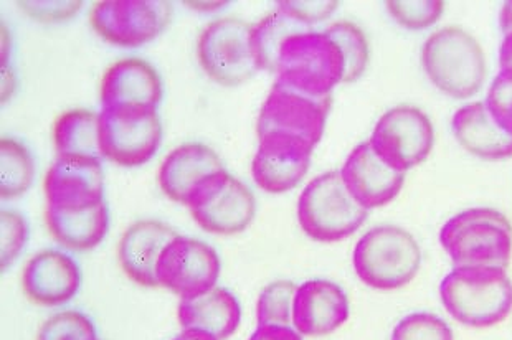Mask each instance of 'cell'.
Segmentation results:
<instances>
[{
    "mask_svg": "<svg viewBox=\"0 0 512 340\" xmlns=\"http://www.w3.org/2000/svg\"><path fill=\"white\" fill-rule=\"evenodd\" d=\"M276 83L311 96L332 98L341 83H349V65L336 38L324 30H304L281 45Z\"/></svg>",
    "mask_w": 512,
    "mask_h": 340,
    "instance_id": "1",
    "label": "cell"
},
{
    "mask_svg": "<svg viewBox=\"0 0 512 340\" xmlns=\"http://www.w3.org/2000/svg\"><path fill=\"white\" fill-rule=\"evenodd\" d=\"M441 303L455 321L470 327H491L512 311V281L496 266H460L440 284Z\"/></svg>",
    "mask_w": 512,
    "mask_h": 340,
    "instance_id": "2",
    "label": "cell"
},
{
    "mask_svg": "<svg viewBox=\"0 0 512 340\" xmlns=\"http://www.w3.org/2000/svg\"><path fill=\"white\" fill-rule=\"evenodd\" d=\"M423 70L443 95L468 100L481 91L488 76L483 47L460 27H445L427 38L422 48Z\"/></svg>",
    "mask_w": 512,
    "mask_h": 340,
    "instance_id": "3",
    "label": "cell"
},
{
    "mask_svg": "<svg viewBox=\"0 0 512 340\" xmlns=\"http://www.w3.org/2000/svg\"><path fill=\"white\" fill-rule=\"evenodd\" d=\"M440 243L460 266H496L508 270L512 256V225L494 208H468L441 227Z\"/></svg>",
    "mask_w": 512,
    "mask_h": 340,
    "instance_id": "4",
    "label": "cell"
},
{
    "mask_svg": "<svg viewBox=\"0 0 512 340\" xmlns=\"http://www.w3.org/2000/svg\"><path fill=\"white\" fill-rule=\"evenodd\" d=\"M352 265L369 288L395 291L417 276L422 266V250L405 228L380 225L357 241Z\"/></svg>",
    "mask_w": 512,
    "mask_h": 340,
    "instance_id": "5",
    "label": "cell"
},
{
    "mask_svg": "<svg viewBox=\"0 0 512 340\" xmlns=\"http://www.w3.org/2000/svg\"><path fill=\"white\" fill-rule=\"evenodd\" d=\"M367 217L369 210L352 199L337 170L311 180L298 200V220L303 232L323 243L351 237Z\"/></svg>",
    "mask_w": 512,
    "mask_h": 340,
    "instance_id": "6",
    "label": "cell"
},
{
    "mask_svg": "<svg viewBox=\"0 0 512 340\" xmlns=\"http://www.w3.org/2000/svg\"><path fill=\"white\" fill-rule=\"evenodd\" d=\"M253 25L235 17L205 27L197 45L200 67L223 86L243 85L260 71L253 53Z\"/></svg>",
    "mask_w": 512,
    "mask_h": 340,
    "instance_id": "7",
    "label": "cell"
},
{
    "mask_svg": "<svg viewBox=\"0 0 512 340\" xmlns=\"http://www.w3.org/2000/svg\"><path fill=\"white\" fill-rule=\"evenodd\" d=\"M369 144L385 166L407 174L432 154L435 128L422 109L400 104L377 121Z\"/></svg>",
    "mask_w": 512,
    "mask_h": 340,
    "instance_id": "8",
    "label": "cell"
},
{
    "mask_svg": "<svg viewBox=\"0 0 512 340\" xmlns=\"http://www.w3.org/2000/svg\"><path fill=\"white\" fill-rule=\"evenodd\" d=\"M161 142L157 109H101L100 151L108 161L123 167L143 166L156 156Z\"/></svg>",
    "mask_w": 512,
    "mask_h": 340,
    "instance_id": "9",
    "label": "cell"
},
{
    "mask_svg": "<svg viewBox=\"0 0 512 340\" xmlns=\"http://www.w3.org/2000/svg\"><path fill=\"white\" fill-rule=\"evenodd\" d=\"M187 207L205 232L235 235L250 227L255 218L256 200L242 180L222 170L195 189Z\"/></svg>",
    "mask_w": 512,
    "mask_h": 340,
    "instance_id": "10",
    "label": "cell"
},
{
    "mask_svg": "<svg viewBox=\"0 0 512 340\" xmlns=\"http://www.w3.org/2000/svg\"><path fill=\"white\" fill-rule=\"evenodd\" d=\"M174 5L164 0H116L93 5L90 22L106 42L124 48L143 47L171 24Z\"/></svg>",
    "mask_w": 512,
    "mask_h": 340,
    "instance_id": "11",
    "label": "cell"
},
{
    "mask_svg": "<svg viewBox=\"0 0 512 340\" xmlns=\"http://www.w3.org/2000/svg\"><path fill=\"white\" fill-rule=\"evenodd\" d=\"M220 270L219 253L209 243L179 235L161 255L157 281L181 299L197 298L215 288Z\"/></svg>",
    "mask_w": 512,
    "mask_h": 340,
    "instance_id": "12",
    "label": "cell"
},
{
    "mask_svg": "<svg viewBox=\"0 0 512 340\" xmlns=\"http://www.w3.org/2000/svg\"><path fill=\"white\" fill-rule=\"evenodd\" d=\"M331 104L332 98L316 100L275 83L261 108L256 131L258 136L288 134L316 147L326 129Z\"/></svg>",
    "mask_w": 512,
    "mask_h": 340,
    "instance_id": "13",
    "label": "cell"
},
{
    "mask_svg": "<svg viewBox=\"0 0 512 340\" xmlns=\"http://www.w3.org/2000/svg\"><path fill=\"white\" fill-rule=\"evenodd\" d=\"M48 210L86 212L105 204V174L100 159L58 157L45 177Z\"/></svg>",
    "mask_w": 512,
    "mask_h": 340,
    "instance_id": "14",
    "label": "cell"
},
{
    "mask_svg": "<svg viewBox=\"0 0 512 340\" xmlns=\"http://www.w3.org/2000/svg\"><path fill=\"white\" fill-rule=\"evenodd\" d=\"M260 146L253 157L256 185L270 194H285L306 177L314 147L299 137L268 133L258 136Z\"/></svg>",
    "mask_w": 512,
    "mask_h": 340,
    "instance_id": "15",
    "label": "cell"
},
{
    "mask_svg": "<svg viewBox=\"0 0 512 340\" xmlns=\"http://www.w3.org/2000/svg\"><path fill=\"white\" fill-rule=\"evenodd\" d=\"M341 177L352 199L366 210L390 204L405 184V174L385 166L369 142L359 144L349 154Z\"/></svg>",
    "mask_w": 512,
    "mask_h": 340,
    "instance_id": "16",
    "label": "cell"
},
{
    "mask_svg": "<svg viewBox=\"0 0 512 340\" xmlns=\"http://www.w3.org/2000/svg\"><path fill=\"white\" fill-rule=\"evenodd\" d=\"M164 98V83L151 63L126 58L106 70L101 80L103 108L157 109Z\"/></svg>",
    "mask_w": 512,
    "mask_h": 340,
    "instance_id": "17",
    "label": "cell"
},
{
    "mask_svg": "<svg viewBox=\"0 0 512 340\" xmlns=\"http://www.w3.org/2000/svg\"><path fill=\"white\" fill-rule=\"evenodd\" d=\"M81 270L62 250H43L25 265L24 291L38 306H63L75 298L81 286Z\"/></svg>",
    "mask_w": 512,
    "mask_h": 340,
    "instance_id": "18",
    "label": "cell"
},
{
    "mask_svg": "<svg viewBox=\"0 0 512 340\" xmlns=\"http://www.w3.org/2000/svg\"><path fill=\"white\" fill-rule=\"evenodd\" d=\"M344 289L328 279H313L298 286L293 303L294 329L301 336H328L349 319Z\"/></svg>",
    "mask_w": 512,
    "mask_h": 340,
    "instance_id": "19",
    "label": "cell"
},
{
    "mask_svg": "<svg viewBox=\"0 0 512 340\" xmlns=\"http://www.w3.org/2000/svg\"><path fill=\"white\" fill-rule=\"evenodd\" d=\"M177 237L171 227L157 220H141L131 225L119 241V263L124 273L141 286L157 288V265L164 250Z\"/></svg>",
    "mask_w": 512,
    "mask_h": 340,
    "instance_id": "20",
    "label": "cell"
},
{
    "mask_svg": "<svg viewBox=\"0 0 512 340\" xmlns=\"http://www.w3.org/2000/svg\"><path fill=\"white\" fill-rule=\"evenodd\" d=\"M222 170L225 167L214 149L200 142H187L162 162L159 184L169 199L187 205L195 189Z\"/></svg>",
    "mask_w": 512,
    "mask_h": 340,
    "instance_id": "21",
    "label": "cell"
},
{
    "mask_svg": "<svg viewBox=\"0 0 512 340\" xmlns=\"http://www.w3.org/2000/svg\"><path fill=\"white\" fill-rule=\"evenodd\" d=\"M451 129L458 144L483 161L512 157V136L494 123L483 101L458 109L451 119Z\"/></svg>",
    "mask_w": 512,
    "mask_h": 340,
    "instance_id": "22",
    "label": "cell"
},
{
    "mask_svg": "<svg viewBox=\"0 0 512 340\" xmlns=\"http://www.w3.org/2000/svg\"><path fill=\"white\" fill-rule=\"evenodd\" d=\"M179 322L184 329L207 332L217 340L233 336L242 321V307L225 288H214L197 298L181 299Z\"/></svg>",
    "mask_w": 512,
    "mask_h": 340,
    "instance_id": "23",
    "label": "cell"
},
{
    "mask_svg": "<svg viewBox=\"0 0 512 340\" xmlns=\"http://www.w3.org/2000/svg\"><path fill=\"white\" fill-rule=\"evenodd\" d=\"M47 227L52 237L67 250L90 251L105 240L110 230L108 204L91 208L86 212H45Z\"/></svg>",
    "mask_w": 512,
    "mask_h": 340,
    "instance_id": "24",
    "label": "cell"
},
{
    "mask_svg": "<svg viewBox=\"0 0 512 340\" xmlns=\"http://www.w3.org/2000/svg\"><path fill=\"white\" fill-rule=\"evenodd\" d=\"M53 141L58 157L103 159L100 151V114L90 109H73L57 119Z\"/></svg>",
    "mask_w": 512,
    "mask_h": 340,
    "instance_id": "25",
    "label": "cell"
},
{
    "mask_svg": "<svg viewBox=\"0 0 512 340\" xmlns=\"http://www.w3.org/2000/svg\"><path fill=\"white\" fill-rule=\"evenodd\" d=\"M35 179V159L29 147L15 137L0 141V195L19 199L29 192Z\"/></svg>",
    "mask_w": 512,
    "mask_h": 340,
    "instance_id": "26",
    "label": "cell"
},
{
    "mask_svg": "<svg viewBox=\"0 0 512 340\" xmlns=\"http://www.w3.org/2000/svg\"><path fill=\"white\" fill-rule=\"evenodd\" d=\"M304 30H311V25L303 24L293 19L285 12H273L253 30V53L260 70L276 73L278 70V57H280L281 45L291 37Z\"/></svg>",
    "mask_w": 512,
    "mask_h": 340,
    "instance_id": "27",
    "label": "cell"
},
{
    "mask_svg": "<svg viewBox=\"0 0 512 340\" xmlns=\"http://www.w3.org/2000/svg\"><path fill=\"white\" fill-rule=\"evenodd\" d=\"M298 286L293 281H275L261 291L256 306L258 326H290L293 303Z\"/></svg>",
    "mask_w": 512,
    "mask_h": 340,
    "instance_id": "28",
    "label": "cell"
},
{
    "mask_svg": "<svg viewBox=\"0 0 512 340\" xmlns=\"http://www.w3.org/2000/svg\"><path fill=\"white\" fill-rule=\"evenodd\" d=\"M326 32L336 38L342 52L346 55L347 65H349V83L359 80L366 73L370 62V45L364 30L352 22L341 20L328 27Z\"/></svg>",
    "mask_w": 512,
    "mask_h": 340,
    "instance_id": "29",
    "label": "cell"
},
{
    "mask_svg": "<svg viewBox=\"0 0 512 340\" xmlns=\"http://www.w3.org/2000/svg\"><path fill=\"white\" fill-rule=\"evenodd\" d=\"M390 17L402 29L425 30L437 24L445 12V2L441 0H407V2H387Z\"/></svg>",
    "mask_w": 512,
    "mask_h": 340,
    "instance_id": "30",
    "label": "cell"
},
{
    "mask_svg": "<svg viewBox=\"0 0 512 340\" xmlns=\"http://www.w3.org/2000/svg\"><path fill=\"white\" fill-rule=\"evenodd\" d=\"M37 340H98L90 317L80 311L58 312L38 332Z\"/></svg>",
    "mask_w": 512,
    "mask_h": 340,
    "instance_id": "31",
    "label": "cell"
},
{
    "mask_svg": "<svg viewBox=\"0 0 512 340\" xmlns=\"http://www.w3.org/2000/svg\"><path fill=\"white\" fill-rule=\"evenodd\" d=\"M392 340H455L451 327L432 312H413L403 317Z\"/></svg>",
    "mask_w": 512,
    "mask_h": 340,
    "instance_id": "32",
    "label": "cell"
},
{
    "mask_svg": "<svg viewBox=\"0 0 512 340\" xmlns=\"http://www.w3.org/2000/svg\"><path fill=\"white\" fill-rule=\"evenodd\" d=\"M2 222V271L14 265L29 243L30 225L24 213L14 208H4L0 212Z\"/></svg>",
    "mask_w": 512,
    "mask_h": 340,
    "instance_id": "33",
    "label": "cell"
},
{
    "mask_svg": "<svg viewBox=\"0 0 512 340\" xmlns=\"http://www.w3.org/2000/svg\"><path fill=\"white\" fill-rule=\"evenodd\" d=\"M484 104L494 123L512 136V70L499 71L489 86Z\"/></svg>",
    "mask_w": 512,
    "mask_h": 340,
    "instance_id": "34",
    "label": "cell"
},
{
    "mask_svg": "<svg viewBox=\"0 0 512 340\" xmlns=\"http://www.w3.org/2000/svg\"><path fill=\"white\" fill-rule=\"evenodd\" d=\"M17 5L37 22L55 24V22L73 19L85 4L83 2H19Z\"/></svg>",
    "mask_w": 512,
    "mask_h": 340,
    "instance_id": "35",
    "label": "cell"
},
{
    "mask_svg": "<svg viewBox=\"0 0 512 340\" xmlns=\"http://www.w3.org/2000/svg\"><path fill=\"white\" fill-rule=\"evenodd\" d=\"M281 12H285L286 15H290L293 19L303 22V24L313 25L316 22H323V20L329 19L334 10L339 7V2H280L278 4Z\"/></svg>",
    "mask_w": 512,
    "mask_h": 340,
    "instance_id": "36",
    "label": "cell"
},
{
    "mask_svg": "<svg viewBox=\"0 0 512 340\" xmlns=\"http://www.w3.org/2000/svg\"><path fill=\"white\" fill-rule=\"evenodd\" d=\"M248 340H303L301 334L290 326H258Z\"/></svg>",
    "mask_w": 512,
    "mask_h": 340,
    "instance_id": "37",
    "label": "cell"
},
{
    "mask_svg": "<svg viewBox=\"0 0 512 340\" xmlns=\"http://www.w3.org/2000/svg\"><path fill=\"white\" fill-rule=\"evenodd\" d=\"M17 88V76L9 65L2 67V103H7L9 96L14 95Z\"/></svg>",
    "mask_w": 512,
    "mask_h": 340,
    "instance_id": "38",
    "label": "cell"
},
{
    "mask_svg": "<svg viewBox=\"0 0 512 340\" xmlns=\"http://www.w3.org/2000/svg\"><path fill=\"white\" fill-rule=\"evenodd\" d=\"M499 67L501 70H512V32L504 34L499 47Z\"/></svg>",
    "mask_w": 512,
    "mask_h": 340,
    "instance_id": "39",
    "label": "cell"
},
{
    "mask_svg": "<svg viewBox=\"0 0 512 340\" xmlns=\"http://www.w3.org/2000/svg\"><path fill=\"white\" fill-rule=\"evenodd\" d=\"M499 25L503 35L512 32V2H504L501 14H499Z\"/></svg>",
    "mask_w": 512,
    "mask_h": 340,
    "instance_id": "40",
    "label": "cell"
},
{
    "mask_svg": "<svg viewBox=\"0 0 512 340\" xmlns=\"http://www.w3.org/2000/svg\"><path fill=\"white\" fill-rule=\"evenodd\" d=\"M172 340H217L207 332L195 331V329H184V331Z\"/></svg>",
    "mask_w": 512,
    "mask_h": 340,
    "instance_id": "41",
    "label": "cell"
},
{
    "mask_svg": "<svg viewBox=\"0 0 512 340\" xmlns=\"http://www.w3.org/2000/svg\"><path fill=\"white\" fill-rule=\"evenodd\" d=\"M190 7H205L207 10L212 9H223L225 5H228L227 2H219V4H189Z\"/></svg>",
    "mask_w": 512,
    "mask_h": 340,
    "instance_id": "42",
    "label": "cell"
},
{
    "mask_svg": "<svg viewBox=\"0 0 512 340\" xmlns=\"http://www.w3.org/2000/svg\"><path fill=\"white\" fill-rule=\"evenodd\" d=\"M98 340H100V339H98Z\"/></svg>",
    "mask_w": 512,
    "mask_h": 340,
    "instance_id": "43",
    "label": "cell"
}]
</instances>
